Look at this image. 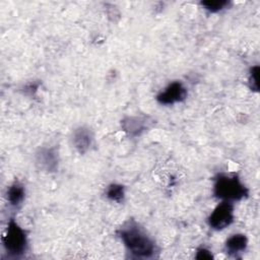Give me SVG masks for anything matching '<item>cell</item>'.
Here are the masks:
<instances>
[{
	"instance_id": "obj_1",
	"label": "cell",
	"mask_w": 260,
	"mask_h": 260,
	"mask_svg": "<svg viewBox=\"0 0 260 260\" xmlns=\"http://www.w3.org/2000/svg\"><path fill=\"white\" fill-rule=\"evenodd\" d=\"M117 233L127 252L133 258L150 259L158 253L154 240L133 219L126 221Z\"/></svg>"
},
{
	"instance_id": "obj_2",
	"label": "cell",
	"mask_w": 260,
	"mask_h": 260,
	"mask_svg": "<svg viewBox=\"0 0 260 260\" xmlns=\"http://www.w3.org/2000/svg\"><path fill=\"white\" fill-rule=\"evenodd\" d=\"M1 241L5 253L10 258L23 256L28 248L27 235L14 218L9 219Z\"/></svg>"
},
{
	"instance_id": "obj_3",
	"label": "cell",
	"mask_w": 260,
	"mask_h": 260,
	"mask_svg": "<svg viewBox=\"0 0 260 260\" xmlns=\"http://www.w3.org/2000/svg\"><path fill=\"white\" fill-rule=\"evenodd\" d=\"M213 194L221 201H239L248 195L247 187L238 176L218 174L214 178Z\"/></svg>"
},
{
	"instance_id": "obj_4",
	"label": "cell",
	"mask_w": 260,
	"mask_h": 260,
	"mask_svg": "<svg viewBox=\"0 0 260 260\" xmlns=\"http://www.w3.org/2000/svg\"><path fill=\"white\" fill-rule=\"evenodd\" d=\"M234 205L230 201H221L207 217V223L214 231H221L234 221Z\"/></svg>"
},
{
	"instance_id": "obj_5",
	"label": "cell",
	"mask_w": 260,
	"mask_h": 260,
	"mask_svg": "<svg viewBox=\"0 0 260 260\" xmlns=\"http://www.w3.org/2000/svg\"><path fill=\"white\" fill-rule=\"evenodd\" d=\"M37 167L47 173H54L59 168V152L56 147H41L36 152Z\"/></svg>"
},
{
	"instance_id": "obj_6",
	"label": "cell",
	"mask_w": 260,
	"mask_h": 260,
	"mask_svg": "<svg viewBox=\"0 0 260 260\" xmlns=\"http://www.w3.org/2000/svg\"><path fill=\"white\" fill-rule=\"evenodd\" d=\"M187 93V88L181 81H173L156 95V101L160 105H174L185 101Z\"/></svg>"
},
{
	"instance_id": "obj_7",
	"label": "cell",
	"mask_w": 260,
	"mask_h": 260,
	"mask_svg": "<svg viewBox=\"0 0 260 260\" xmlns=\"http://www.w3.org/2000/svg\"><path fill=\"white\" fill-rule=\"evenodd\" d=\"M94 135L90 128L86 126H79L72 131L71 134V144L74 149L80 153L84 154L90 150L93 145Z\"/></svg>"
},
{
	"instance_id": "obj_8",
	"label": "cell",
	"mask_w": 260,
	"mask_h": 260,
	"mask_svg": "<svg viewBox=\"0 0 260 260\" xmlns=\"http://www.w3.org/2000/svg\"><path fill=\"white\" fill-rule=\"evenodd\" d=\"M121 126L129 136L136 137L147 129L148 122L144 117H127L121 121Z\"/></svg>"
},
{
	"instance_id": "obj_9",
	"label": "cell",
	"mask_w": 260,
	"mask_h": 260,
	"mask_svg": "<svg viewBox=\"0 0 260 260\" xmlns=\"http://www.w3.org/2000/svg\"><path fill=\"white\" fill-rule=\"evenodd\" d=\"M248 247V239L244 234H234L224 243V251L232 257L244 253Z\"/></svg>"
},
{
	"instance_id": "obj_10",
	"label": "cell",
	"mask_w": 260,
	"mask_h": 260,
	"mask_svg": "<svg viewBox=\"0 0 260 260\" xmlns=\"http://www.w3.org/2000/svg\"><path fill=\"white\" fill-rule=\"evenodd\" d=\"M25 197V188L23 184L19 181H14L8 188L6 192V198L9 205L13 208H18Z\"/></svg>"
},
{
	"instance_id": "obj_11",
	"label": "cell",
	"mask_w": 260,
	"mask_h": 260,
	"mask_svg": "<svg viewBox=\"0 0 260 260\" xmlns=\"http://www.w3.org/2000/svg\"><path fill=\"white\" fill-rule=\"evenodd\" d=\"M106 197L114 202L121 203L125 197V188L121 184H110L106 189Z\"/></svg>"
},
{
	"instance_id": "obj_12",
	"label": "cell",
	"mask_w": 260,
	"mask_h": 260,
	"mask_svg": "<svg viewBox=\"0 0 260 260\" xmlns=\"http://www.w3.org/2000/svg\"><path fill=\"white\" fill-rule=\"evenodd\" d=\"M200 4L205 10L211 13H216L218 11L225 9L229 6L230 2L226 0H207V1H201Z\"/></svg>"
},
{
	"instance_id": "obj_13",
	"label": "cell",
	"mask_w": 260,
	"mask_h": 260,
	"mask_svg": "<svg viewBox=\"0 0 260 260\" xmlns=\"http://www.w3.org/2000/svg\"><path fill=\"white\" fill-rule=\"evenodd\" d=\"M258 72H259V67L254 66L251 68L250 76H249L250 87L255 90H258Z\"/></svg>"
},
{
	"instance_id": "obj_14",
	"label": "cell",
	"mask_w": 260,
	"mask_h": 260,
	"mask_svg": "<svg viewBox=\"0 0 260 260\" xmlns=\"http://www.w3.org/2000/svg\"><path fill=\"white\" fill-rule=\"evenodd\" d=\"M195 258L196 259H200V260H202V259H212L213 256H212V254H211V252L209 250H207L206 248L202 247V248H199L197 250Z\"/></svg>"
}]
</instances>
